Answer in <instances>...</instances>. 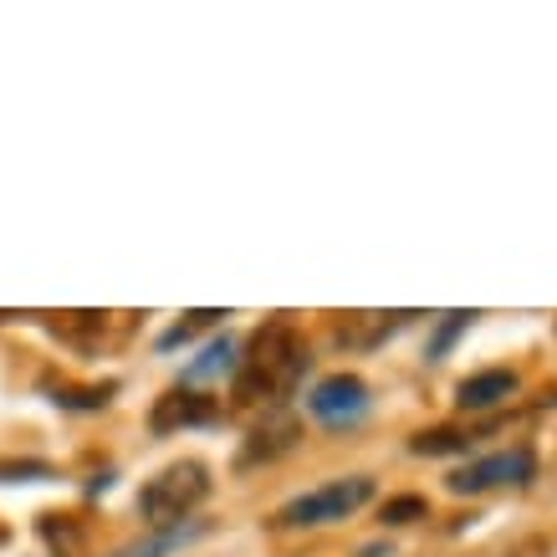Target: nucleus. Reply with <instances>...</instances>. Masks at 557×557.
Masks as SVG:
<instances>
[{"label":"nucleus","mask_w":557,"mask_h":557,"mask_svg":"<svg viewBox=\"0 0 557 557\" xmlns=\"http://www.w3.org/2000/svg\"><path fill=\"white\" fill-rule=\"evenodd\" d=\"M231 358H236V343H231V338H215L200 358H195V363H189L185 373H189V379H205V373H225V369H231Z\"/></svg>","instance_id":"9"},{"label":"nucleus","mask_w":557,"mask_h":557,"mask_svg":"<svg viewBox=\"0 0 557 557\" xmlns=\"http://www.w3.org/2000/svg\"><path fill=\"white\" fill-rule=\"evenodd\" d=\"M471 322H475V312H445V322H440V333L430 338V358L445 354V348H450V343H456L460 333L471 327Z\"/></svg>","instance_id":"11"},{"label":"nucleus","mask_w":557,"mask_h":557,"mask_svg":"<svg viewBox=\"0 0 557 557\" xmlns=\"http://www.w3.org/2000/svg\"><path fill=\"white\" fill-rule=\"evenodd\" d=\"M292 435H297V424L292 420H282V414H276V424H271V430H256V445L251 450H246V460H261V456H276V450H287L292 445Z\"/></svg>","instance_id":"8"},{"label":"nucleus","mask_w":557,"mask_h":557,"mask_svg":"<svg viewBox=\"0 0 557 557\" xmlns=\"http://www.w3.org/2000/svg\"><path fill=\"white\" fill-rule=\"evenodd\" d=\"M517 394V379H511L507 369H491V373H475V379H466V384L456 388V405L460 409H491L502 405V399H511Z\"/></svg>","instance_id":"7"},{"label":"nucleus","mask_w":557,"mask_h":557,"mask_svg":"<svg viewBox=\"0 0 557 557\" xmlns=\"http://www.w3.org/2000/svg\"><path fill=\"white\" fill-rule=\"evenodd\" d=\"M302 373H307V343L292 333L287 322H267L246 343V358L236 369V399L240 405H276V399H287L297 388Z\"/></svg>","instance_id":"1"},{"label":"nucleus","mask_w":557,"mask_h":557,"mask_svg":"<svg viewBox=\"0 0 557 557\" xmlns=\"http://www.w3.org/2000/svg\"><path fill=\"white\" fill-rule=\"evenodd\" d=\"M537 471L532 450H496V456H481L471 466H460L450 475V491L456 496H481V491H496V486H527Z\"/></svg>","instance_id":"4"},{"label":"nucleus","mask_w":557,"mask_h":557,"mask_svg":"<svg viewBox=\"0 0 557 557\" xmlns=\"http://www.w3.org/2000/svg\"><path fill=\"white\" fill-rule=\"evenodd\" d=\"M409 450L414 456H450V450H466V435H456V430H424V435L409 440Z\"/></svg>","instance_id":"10"},{"label":"nucleus","mask_w":557,"mask_h":557,"mask_svg":"<svg viewBox=\"0 0 557 557\" xmlns=\"http://www.w3.org/2000/svg\"><path fill=\"white\" fill-rule=\"evenodd\" d=\"M307 409H312L318 424L343 430V424H358L369 414V388H363V379H354V373H333V379H322V384L307 394Z\"/></svg>","instance_id":"5"},{"label":"nucleus","mask_w":557,"mask_h":557,"mask_svg":"<svg viewBox=\"0 0 557 557\" xmlns=\"http://www.w3.org/2000/svg\"><path fill=\"white\" fill-rule=\"evenodd\" d=\"M373 496V481L369 475H338V481H322L318 491H307L297 502L276 511V522L282 527H322V522H343V517H354L358 507H369Z\"/></svg>","instance_id":"3"},{"label":"nucleus","mask_w":557,"mask_h":557,"mask_svg":"<svg viewBox=\"0 0 557 557\" xmlns=\"http://www.w3.org/2000/svg\"><path fill=\"white\" fill-rule=\"evenodd\" d=\"M108 394H113V388H83V394H77V388H67V394H57V405H67V409H102V405H108Z\"/></svg>","instance_id":"13"},{"label":"nucleus","mask_w":557,"mask_h":557,"mask_svg":"<svg viewBox=\"0 0 557 557\" xmlns=\"http://www.w3.org/2000/svg\"><path fill=\"white\" fill-rule=\"evenodd\" d=\"M205 496H210V471L200 460H174V466H164L149 486L138 491V517L149 527H174L185 522Z\"/></svg>","instance_id":"2"},{"label":"nucleus","mask_w":557,"mask_h":557,"mask_svg":"<svg viewBox=\"0 0 557 557\" xmlns=\"http://www.w3.org/2000/svg\"><path fill=\"white\" fill-rule=\"evenodd\" d=\"M215 414H220L215 399L174 388V394H164V399H159V409H153V430H159V435H170V430H185V424H210Z\"/></svg>","instance_id":"6"},{"label":"nucleus","mask_w":557,"mask_h":557,"mask_svg":"<svg viewBox=\"0 0 557 557\" xmlns=\"http://www.w3.org/2000/svg\"><path fill=\"white\" fill-rule=\"evenodd\" d=\"M414 517H424L420 496H399V502H388V507H384V522L388 527H405V522H414Z\"/></svg>","instance_id":"12"}]
</instances>
